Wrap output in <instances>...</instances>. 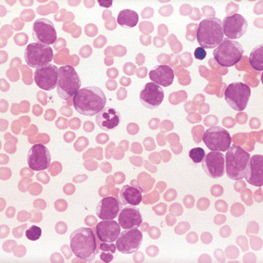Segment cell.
Returning a JSON list of instances; mask_svg holds the SVG:
<instances>
[{"mask_svg": "<svg viewBox=\"0 0 263 263\" xmlns=\"http://www.w3.org/2000/svg\"><path fill=\"white\" fill-rule=\"evenodd\" d=\"M106 97L97 86H86L78 90L72 99L74 109L82 115L95 116L106 105Z\"/></svg>", "mask_w": 263, "mask_h": 263, "instance_id": "6da1fadb", "label": "cell"}, {"mask_svg": "<svg viewBox=\"0 0 263 263\" xmlns=\"http://www.w3.org/2000/svg\"><path fill=\"white\" fill-rule=\"evenodd\" d=\"M70 249L78 258L92 261L98 253L97 238L90 228L78 229L70 235Z\"/></svg>", "mask_w": 263, "mask_h": 263, "instance_id": "7a4b0ae2", "label": "cell"}, {"mask_svg": "<svg viewBox=\"0 0 263 263\" xmlns=\"http://www.w3.org/2000/svg\"><path fill=\"white\" fill-rule=\"evenodd\" d=\"M222 21L217 17H209L201 21L197 27L196 38L203 49L217 47L224 40Z\"/></svg>", "mask_w": 263, "mask_h": 263, "instance_id": "3957f363", "label": "cell"}, {"mask_svg": "<svg viewBox=\"0 0 263 263\" xmlns=\"http://www.w3.org/2000/svg\"><path fill=\"white\" fill-rule=\"evenodd\" d=\"M250 157L249 152L241 146H230L224 156L226 172L229 178L233 180H240L245 178Z\"/></svg>", "mask_w": 263, "mask_h": 263, "instance_id": "277c9868", "label": "cell"}, {"mask_svg": "<svg viewBox=\"0 0 263 263\" xmlns=\"http://www.w3.org/2000/svg\"><path fill=\"white\" fill-rule=\"evenodd\" d=\"M82 86L80 77L71 65L62 66L59 69L57 93L60 99L67 101L72 98L80 90Z\"/></svg>", "mask_w": 263, "mask_h": 263, "instance_id": "5b68a950", "label": "cell"}, {"mask_svg": "<svg viewBox=\"0 0 263 263\" xmlns=\"http://www.w3.org/2000/svg\"><path fill=\"white\" fill-rule=\"evenodd\" d=\"M243 53L245 50L240 43L226 38L214 50L213 57L219 65L230 68L242 60Z\"/></svg>", "mask_w": 263, "mask_h": 263, "instance_id": "8992f818", "label": "cell"}, {"mask_svg": "<svg viewBox=\"0 0 263 263\" xmlns=\"http://www.w3.org/2000/svg\"><path fill=\"white\" fill-rule=\"evenodd\" d=\"M251 97L250 86L243 82L230 83L224 90V100L234 110L241 111L246 109Z\"/></svg>", "mask_w": 263, "mask_h": 263, "instance_id": "52a82bcc", "label": "cell"}, {"mask_svg": "<svg viewBox=\"0 0 263 263\" xmlns=\"http://www.w3.org/2000/svg\"><path fill=\"white\" fill-rule=\"evenodd\" d=\"M24 58L29 67L41 68L53 61V49L49 45H42L37 42L29 44L25 49Z\"/></svg>", "mask_w": 263, "mask_h": 263, "instance_id": "ba28073f", "label": "cell"}, {"mask_svg": "<svg viewBox=\"0 0 263 263\" xmlns=\"http://www.w3.org/2000/svg\"><path fill=\"white\" fill-rule=\"evenodd\" d=\"M202 141L212 152H227L232 144V138L230 133L224 127L219 126H214L205 130Z\"/></svg>", "mask_w": 263, "mask_h": 263, "instance_id": "9c48e42d", "label": "cell"}, {"mask_svg": "<svg viewBox=\"0 0 263 263\" xmlns=\"http://www.w3.org/2000/svg\"><path fill=\"white\" fill-rule=\"evenodd\" d=\"M143 235L141 230L137 229L124 230L120 233L116 240V248L119 253L132 254L139 250L142 246Z\"/></svg>", "mask_w": 263, "mask_h": 263, "instance_id": "30bf717a", "label": "cell"}, {"mask_svg": "<svg viewBox=\"0 0 263 263\" xmlns=\"http://www.w3.org/2000/svg\"><path fill=\"white\" fill-rule=\"evenodd\" d=\"M32 36L37 43L51 45L57 41V31L51 21L37 19L32 26Z\"/></svg>", "mask_w": 263, "mask_h": 263, "instance_id": "8fae6325", "label": "cell"}, {"mask_svg": "<svg viewBox=\"0 0 263 263\" xmlns=\"http://www.w3.org/2000/svg\"><path fill=\"white\" fill-rule=\"evenodd\" d=\"M51 162V154L45 145L35 144L29 150L27 163L33 171H43L49 168Z\"/></svg>", "mask_w": 263, "mask_h": 263, "instance_id": "7c38bea8", "label": "cell"}, {"mask_svg": "<svg viewBox=\"0 0 263 263\" xmlns=\"http://www.w3.org/2000/svg\"><path fill=\"white\" fill-rule=\"evenodd\" d=\"M59 69L57 66L48 64L36 68L34 73V80L36 86L44 90H52L57 87L59 80Z\"/></svg>", "mask_w": 263, "mask_h": 263, "instance_id": "4fadbf2b", "label": "cell"}, {"mask_svg": "<svg viewBox=\"0 0 263 263\" xmlns=\"http://www.w3.org/2000/svg\"><path fill=\"white\" fill-rule=\"evenodd\" d=\"M224 35L228 39H239L245 35L248 30V22L245 16L235 13L224 17L222 22Z\"/></svg>", "mask_w": 263, "mask_h": 263, "instance_id": "5bb4252c", "label": "cell"}, {"mask_svg": "<svg viewBox=\"0 0 263 263\" xmlns=\"http://www.w3.org/2000/svg\"><path fill=\"white\" fill-rule=\"evenodd\" d=\"M139 98L144 107L150 109H156L164 101V90L154 82H148L140 91Z\"/></svg>", "mask_w": 263, "mask_h": 263, "instance_id": "9a60e30c", "label": "cell"}, {"mask_svg": "<svg viewBox=\"0 0 263 263\" xmlns=\"http://www.w3.org/2000/svg\"><path fill=\"white\" fill-rule=\"evenodd\" d=\"M201 163L205 174L212 179H220L224 176L226 173V160L222 152H209L208 155H205Z\"/></svg>", "mask_w": 263, "mask_h": 263, "instance_id": "2e32d148", "label": "cell"}, {"mask_svg": "<svg viewBox=\"0 0 263 263\" xmlns=\"http://www.w3.org/2000/svg\"><path fill=\"white\" fill-rule=\"evenodd\" d=\"M122 201H119L116 197L111 196L105 197L99 201L97 205V216L102 220H115L119 216V212L122 210Z\"/></svg>", "mask_w": 263, "mask_h": 263, "instance_id": "e0dca14e", "label": "cell"}, {"mask_svg": "<svg viewBox=\"0 0 263 263\" xmlns=\"http://www.w3.org/2000/svg\"><path fill=\"white\" fill-rule=\"evenodd\" d=\"M96 233L99 240L102 242H114L117 240L121 233L119 222L115 220H102L96 226Z\"/></svg>", "mask_w": 263, "mask_h": 263, "instance_id": "ac0fdd59", "label": "cell"}, {"mask_svg": "<svg viewBox=\"0 0 263 263\" xmlns=\"http://www.w3.org/2000/svg\"><path fill=\"white\" fill-rule=\"evenodd\" d=\"M245 179L249 184L261 187L263 184V156L254 155L250 157Z\"/></svg>", "mask_w": 263, "mask_h": 263, "instance_id": "d6986e66", "label": "cell"}, {"mask_svg": "<svg viewBox=\"0 0 263 263\" xmlns=\"http://www.w3.org/2000/svg\"><path fill=\"white\" fill-rule=\"evenodd\" d=\"M96 122L101 129L112 131L121 123V115L113 107H105L97 115Z\"/></svg>", "mask_w": 263, "mask_h": 263, "instance_id": "ffe728a7", "label": "cell"}, {"mask_svg": "<svg viewBox=\"0 0 263 263\" xmlns=\"http://www.w3.org/2000/svg\"><path fill=\"white\" fill-rule=\"evenodd\" d=\"M119 224L123 230L137 229L142 224V216L139 210L134 206H127L119 214Z\"/></svg>", "mask_w": 263, "mask_h": 263, "instance_id": "44dd1931", "label": "cell"}, {"mask_svg": "<svg viewBox=\"0 0 263 263\" xmlns=\"http://www.w3.org/2000/svg\"><path fill=\"white\" fill-rule=\"evenodd\" d=\"M149 78L152 82L159 86L168 87L174 82L175 72L170 66L160 64L151 70L149 72Z\"/></svg>", "mask_w": 263, "mask_h": 263, "instance_id": "7402d4cb", "label": "cell"}, {"mask_svg": "<svg viewBox=\"0 0 263 263\" xmlns=\"http://www.w3.org/2000/svg\"><path fill=\"white\" fill-rule=\"evenodd\" d=\"M120 199L123 205L137 206L142 201V190L138 187L124 185L120 191Z\"/></svg>", "mask_w": 263, "mask_h": 263, "instance_id": "603a6c76", "label": "cell"}, {"mask_svg": "<svg viewBox=\"0 0 263 263\" xmlns=\"http://www.w3.org/2000/svg\"><path fill=\"white\" fill-rule=\"evenodd\" d=\"M138 13L132 9L120 11L117 16V23L123 28H134L138 23Z\"/></svg>", "mask_w": 263, "mask_h": 263, "instance_id": "cb8c5ba5", "label": "cell"}, {"mask_svg": "<svg viewBox=\"0 0 263 263\" xmlns=\"http://www.w3.org/2000/svg\"><path fill=\"white\" fill-rule=\"evenodd\" d=\"M262 53L263 45H261L254 48L249 55V64L257 72H261L263 69Z\"/></svg>", "mask_w": 263, "mask_h": 263, "instance_id": "d4e9b609", "label": "cell"}, {"mask_svg": "<svg viewBox=\"0 0 263 263\" xmlns=\"http://www.w3.org/2000/svg\"><path fill=\"white\" fill-rule=\"evenodd\" d=\"M189 156L193 163H195V164L201 163L203 159L205 158V151L203 148L201 147L193 148L189 151Z\"/></svg>", "mask_w": 263, "mask_h": 263, "instance_id": "484cf974", "label": "cell"}, {"mask_svg": "<svg viewBox=\"0 0 263 263\" xmlns=\"http://www.w3.org/2000/svg\"><path fill=\"white\" fill-rule=\"evenodd\" d=\"M25 234L29 240L37 241L42 235V230L40 228L39 226H32L28 230H26Z\"/></svg>", "mask_w": 263, "mask_h": 263, "instance_id": "4316f807", "label": "cell"}, {"mask_svg": "<svg viewBox=\"0 0 263 263\" xmlns=\"http://www.w3.org/2000/svg\"><path fill=\"white\" fill-rule=\"evenodd\" d=\"M99 249L101 251H104V252H109V253H115L117 250L116 248V245L113 243V242H101V245L99 246Z\"/></svg>", "mask_w": 263, "mask_h": 263, "instance_id": "83f0119b", "label": "cell"}, {"mask_svg": "<svg viewBox=\"0 0 263 263\" xmlns=\"http://www.w3.org/2000/svg\"><path fill=\"white\" fill-rule=\"evenodd\" d=\"M194 57L198 60H203L206 57V51L202 47H198L194 51Z\"/></svg>", "mask_w": 263, "mask_h": 263, "instance_id": "f1b7e54d", "label": "cell"}, {"mask_svg": "<svg viewBox=\"0 0 263 263\" xmlns=\"http://www.w3.org/2000/svg\"><path fill=\"white\" fill-rule=\"evenodd\" d=\"M101 252L102 253L100 255V258H101V261L109 263L113 260V253H109V252H104V251H101Z\"/></svg>", "mask_w": 263, "mask_h": 263, "instance_id": "f546056e", "label": "cell"}, {"mask_svg": "<svg viewBox=\"0 0 263 263\" xmlns=\"http://www.w3.org/2000/svg\"><path fill=\"white\" fill-rule=\"evenodd\" d=\"M98 4L102 8H110L113 4V1H98Z\"/></svg>", "mask_w": 263, "mask_h": 263, "instance_id": "4dcf8cb0", "label": "cell"}]
</instances>
